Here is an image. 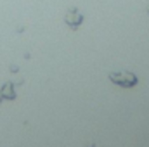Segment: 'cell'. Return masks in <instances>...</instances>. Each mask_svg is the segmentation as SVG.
<instances>
[{"label":"cell","instance_id":"277c9868","mask_svg":"<svg viewBox=\"0 0 149 147\" xmlns=\"http://www.w3.org/2000/svg\"><path fill=\"white\" fill-rule=\"evenodd\" d=\"M17 71H19L17 66H10V73H17Z\"/></svg>","mask_w":149,"mask_h":147},{"label":"cell","instance_id":"3957f363","mask_svg":"<svg viewBox=\"0 0 149 147\" xmlns=\"http://www.w3.org/2000/svg\"><path fill=\"white\" fill-rule=\"evenodd\" d=\"M0 95L3 99H9V101H14L16 99V92H14V83L7 81L2 88H0Z\"/></svg>","mask_w":149,"mask_h":147},{"label":"cell","instance_id":"7a4b0ae2","mask_svg":"<svg viewBox=\"0 0 149 147\" xmlns=\"http://www.w3.org/2000/svg\"><path fill=\"white\" fill-rule=\"evenodd\" d=\"M64 23L71 28V30H78L83 23V14L78 9H70L64 16Z\"/></svg>","mask_w":149,"mask_h":147},{"label":"cell","instance_id":"8992f818","mask_svg":"<svg viewBox=\"0 0 149 147\" xmlns=\"http://www.w3.org/2000/svg\"><path fill=\"white\" fill-rule=\"evenodd\" d=\"M148 14H149V5H148Z\"/></svg>","mask_w":149,"mask_h":147},{"label":"cell","instance_id":"6da1fadb","mask_svg":"<svg viewBox=\"0 0 149 147\" xmlns=\"http://www.w3.org/2000/svg\"><path fill=\"white\" fill-rule=\"evenodd\" d=\"M108 78L114 85L123 87V88H132V87H135L139 83L137 74L132 73V71H113V73L108 74Z\"/></svg>","mask_w":149,"mask_h":147},{"label":"cell","instance_id":"5b68a950","mask_svg":"<svg viewBox=\"0 0 149 147\" xmlns=\"http://www.w3.org/2000/svg\"><path fill=\"white\" fill-rule=\"evenodd\" d=\"M2 99H3V97H2V95H0V102H2Z\"/></svg>","mask_w":149,"mask_h":147}]
</instances>
